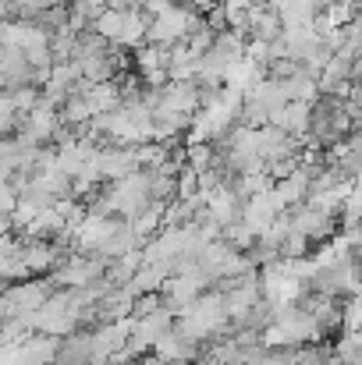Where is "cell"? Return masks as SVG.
<instances>
[{
	"label": "cell",
	"mask_w": 362,
	"mask_h": 365,
	"mask_svg": "<svg viewBox=\"0 0 362 365\" xmlns=\"http://www.w3.org/2000/svg\"><path fill=\"white\" fill-rule=\"evenodd\" d=\"M284 217H288V227L298 231V235H306L309 242H323V238H334L338 235V217L327 213V210H320V206H313V202H306V199L295 202V206H288Z\"/></svg>",
	"instance_id": "1"
},
{
	"label": "cell",
	"mask_w": 362,
	"mask_h": 365,
	"mask_svg": "<svg viewBox=\"0 0 362 365\" xmlns=\"http://www.w3.org/2000/svg\"><path fill=\"white\" fill-rule=\"evenodd\" d=\"M96 170H100V181H118L124 174L139 170V156H135V145H124V142H104L96 149Z\"/></svg>",
	"instance_id": "2"
},
{
	"label": "cell",
	"mask_w": 362,
	"mask_h": 365,
	"mask_svg": "<svg viewBox=\"0 0 362 365\" xmlns=\"http://www.w3.org/2000/svg\"><path fill=\"white\" fill-rule=\"evenodd\" d=\"M160 107L164 110H174V114H188L196 118L199 107H203V93H199V82H164L160 86Z\"/></svg>",
	"instance_id": "3"
},
{
	"label": "cell",
	"mask_w": 362,
	"mask_h": 365,
	"mask_svg": "<svg viewBox=\"0 0 362 365\" xmlns=\"http://www.w3.org/2000/svg\"><path fill=\"white\" fill-rule=\"evenodd\" d=\"M156 359L164 365H196V359H199V344H192V341H185L181 334H174V330H167L164 337H156L153 341V348H149Z\"/></svg>",
	"instance_id": "4"
},
{
	"label": "cell",
	"mask_w": 362,
	"mask_h": 365,
	"mask_svg": "<svg viewBox=\"0 0 362 365\" xmlns=\"http://www.w3.org/2000/svg\"><path fill=\"white\" fill-rule=\"evenodd\" d=\"M54 291V284H50V277L46 280H32V277H25V280H18L14 287L7 284V298H11V305H14V312L21 316V312H36L43 302H46V294Z\"/></svg>",
	"instance_id": "5"
},
{
	"label": "cell",
	"mask_w": 362,
	"mask_h": 365,
	"mask_svg": "<svg viewBox=\"0 0 362 365\" xmlns=\"http://www.w3.org/2000/svg\"><path fill=\"white\" fill-rule=\"evenodd\" d=\"M57 344H61V337H54V334H29L18 344V365H50L57 355Z\"/></svg>",
	"instance_id": "6"
},
{
	"label": "cell",
	"mask_w": 362,
	"mask_h": 365,
	"mask_svg": "<svg viewBox=\"0 0 362 365\" xmlns=\"http://www.w3.org/2000/svg\"><path fill=\"white\" fill-rule=\"evenodd\" d=\"M149 11H142V7H131V11H121V32H118V46L124 50H135V46H142L146 43V29H149Z\"/></svg>",
	"instance_id": "7"
},
{
	"label": "cell",
	"mask_w": 362,
	"mask_h": 365,
	"mask_svg": "<svg viewBox=\"0 0 362 365\" xmlns=\"http://www.w3.org/2000/svg\"><path fill=\"white\" fill-rule=\"evenodd\" d=\"M259 78H263V68H259L256 61H248V57H241V61L224 68V89H231V93H238V96H245Z\"/></svg>",
	"instance_id": "8"
},
{
	"label": "cell",
	"mask_w": 362,
	"mask_h": 365,
	"mask_svg": "<svg viewBox=\"0 0 362 365\" xmlns=\"http://www.w3.org/2000/svg\"><path fill=\"white\" fill-rule=\"evenodd\" d=\"M281 89H284V100H288V103H291V100H298V103H313V100L320 96L316 78H313L309 71H298V75L284 78V82H281Z\"/></svg>",
	"instance_id": "9"
},
{
	"label": "cell",
	"mask_w": 362,
	"mask_h": 365,
	"mask_svg": "<svg viewBox=\"0 0 362 365\" xmlns=\"http://www.w3.org/2000/svg\"><path fill=\"white\" fill-rule=\"evenodd\" d=\"M224 64H235V61H241V53H245V36L241 32H235V29H221L217 36H213V46H210Z\"/></svg>",
	"instance_id": "10"
},
{
	"label": "cell",
	"mask_w": 362,
	"mask_h": 365,
	"mask_svg": "<svg viewBox=\"0 0 362 365\" xmlns=\"http://www.w3.org/2000/svg\"><path fill=\"white\" fill-rule=\"evenodd\" d=\"M107 7V0H71L68 4V29L71 32H82L93 25V18Z\"/></svg>",
	"instance_id": "11"
},
{
	"label": "cell",
	"mask_w": 362,
	"mask_h": 365,
	"mask_svg": "<svg viewBox=\"0 0 362 365\" xmlns=\"http://www.w3.org/2000/svg\"><path fill=\"white\" fill-rule=\"evenodd\" d=\"M46 46H50V57H54V64L57 61H71V46H75V32L64 25V29H57V32H50V39H46Z\"/></svg>",
	"instance_id": "12"
},
{
	"label": "cell",
	"mask_w": 362,
	"mask_h": 365,
	"mask_svg": "<svg viewBox=\"0 0 362 365\" xmlns=\"http://www.w3.org/2000/svg\"><path fill=\"white\" fill-rule=\"evenodd\" d=\"M93 32H100L104 39H118V32H121V11H114V7H104L96 18H93V25H89Z\"/></svg>",
	"instance_id": "13"
},
{
	"label": "cell",
	"mask_w": 362,
	"mask_h": 365,
	"mask_svg": "<svg viewBox=\"0 0 362 365\" xmlns=\"http://www.w3.org/2000/svg\"><path fill=\"white\" fill-rule=\"evenodd\" d=\"M277 252H281V259H302V255H309V238L288 227V235L281 238Z\"/></svg>",
	"instance_id": "14"
},
{
	"label": "cell",
	"mask_w": 362,
	"mask_h": 365,
	"mask_svg": "<svg viewBox=\"0 0 362 365\" xmlns=\"http://www.w3.org/2000/svg\"><path fill=\"white\" fill-rule=\"evenodd\" d=\"M4 96L11 100V107H14L18 114H29V110L36 107V100H39V89H36V86H18V89H7Z\"/></svg>",
	"instance_id": "15"
},
{
	"label": "cell",
	"mask_w": 362,
	"mask_h": 365,
	"mask_svg": "<svg viewBox=\"0 0 362 365\" xmlns=\"http://www.w3.org/2000/svg\"><path fill=\"white\" fill-rule=\"evenodd\" d=\"M359 294H348L341 302V330H359Z\"/></svg>",
	"instance_id": "16"
},
{
	"label": "cell",
	"mask_w": 362,
	"mask_h": 365,
	"mask_svg": "<svg viewBox=\"0 0 362 365\" xmlns=\"http://www.w3.org/2000/svg\"><path fill=\"white\" fill-rule=\"evenodd\" d=\"M14 206H18V192H14V188L4 181V185H0V220H7Z\"/></svg>",
	"instance_id": "17"
},
{
	"label": "cell",
	"mask_w": 362,
	"mask_h": 365,
	"mask_svg": "<svg viewBox=\"0 0 362 365\" xmlns=\"http://www.w3.org/2000/svg\"><path fill=\"white\" fill-rule=\"evenodd\" d=\"M50 365H75V362H61V359H54V362H50Z\"/></svg>",
	"instance_id": "18"
},
{
	"label": "cell",
	"mask_w": 362,
	"mask_h": 365,
	"mask_svg": "<svg viewBox=\"0 0 362 365\" xmlns=\"http://www.w3.org/2000/svg\"><path fill=\"white\" fill-rule=\"evenodd\" d=\"M171 4H181V0H171Z\"/></svg>",
	"instance_id": "19"
},
{
	"label": "cell",
	"mask_w": 362,
	"mask_h": 365,
	"mask_svg": "<svg viewBox=\"0 0 362 365\" xmlns=\"http://www.w3.org/2000/svg\"><path fill=\"white\" fill-rule=\"evenodd\" d=\"M248 4H259V0H248Z\"/></svg>",
	"instance_id": "20"
}]
</instances>
